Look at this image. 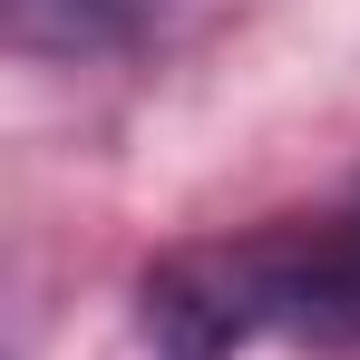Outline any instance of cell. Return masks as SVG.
Instances as JSON below:
<instances>
[{
	"label": "cell",
	"mask_w": 360,
	"mask_h": 360,
	"mask_svg": "<svg viewBox=\"0 0 360 360\" xmlns=\"http://www.w3.org/2000/svg\"><path fill=\"white\" fill-rule=\"evenodd\" d=\"M136 331L156 341V360H234L253 341L351 351L360 341V195L331 224H273V234L185 243L166 263H146Z\"/></svg>",
	"instance_id": "6da1fadb"
},
{
	"label": "cell",
	"mask_w": 360,
	"mask_h": 360,
	"mask_svg": "<svg viewBox=\"0 0 360 360\" xmlns=\"http://www.w3.org/2000/svg\"><path fill=\"white\" fill-rule=\"evenodd\" d=\"M146 30V0H10V39L30 59H98Z\"/></svg>",
	"instance_id": "7a4b0ae2"
}]
</instances>
